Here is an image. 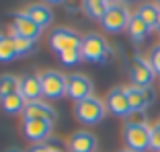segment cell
<instances>
[{
	"mask_svg": "<svg viewBox=\"0 0 160 152\" xmlns=\"http://www.w3.org/2000/svg\"><path fill=\"white\" fill-rule=\"evenodd\" d=\"M23 117L25 119H45V121H56L58 113L52 105L43 103V101H31V103L25 105V111H23Z\"/></svg>",
	"mask_w": 160,
	"mask_h": 152,
	"instance_id": "obj_14",
	"label": "cell"
},
{
	"mask_svg": "<svg viewBox=\"0 0 160 152\" xmlns=\"http://www.w3.org/2000/svg\"><path fill=\"white\" fill-rule=\"evenodd\" d=\"M105 105H107V109L113 115H117V117H127L129 111H132L127 93H125V89H121V86H117V89H113L111 93H109Z\"/></svg>",
	"mask_w": 160,
	"mask_h": 152,
	"instance_id": "obj_12",
	"label": "cell"
},
{
	"mask_svg": "<svg viewBox=\"0 0 160 152\" xmlns=\"http://www.w3.org/2000/svg\"><path fill=\"white\" fill-rule=\"evenodd\" d=\"M127 33H129L132 41L140 43V41H144V39L148 37V33H150V27H148V25L144 23V21L138 17V14H132L129 25H127Z\"/></svg>",
	"mask_w": 160,
	"mask_h": 152,
	"instance_id": "obj_17",
	"label": "cell"
},
{
	"mask_svg": "<svg viewBox=\"0 0 160 152\" xmlns=\"http://www.w3.org/2000/svg\"><path fill=\"white\" fill-rule=\"evenodd\" d=\"M127 93V99H129V107H132V111H146L148 105L154 103L156 95L154 90L150 89V86H129V89H125Z\"/></svg>",
	"mask_w": 160,
	"mask_h": 152,
	"instance_id": "obj_10",
	"label": "cell"
},
{
	"mask_svg": "<svg viewBox=\"0 0 160 152\" xmlns=\"http://www.w3.org/2000/svg\"><path fill=\"white\" fill-rule=\"evenodd\" d=\"M39 78H41V90H43V97H45V99L58 101V99H62V97H66L68 76H64L58 70H47V72H43V74H39Z\"/></svg>",
	"mask_w": 160,
	"mask_h": 152,
	"instance_id": "obj_4",
	"label": "cell"
},
{
	"mask_svg": "<svg viewBox=\"0 0 160 152\" xmlns=\"http://www.w3.org/2000/svg\"><path fill=\"white\" fill-rule=\"evenodd\" d=\"M105 111H107V105H103V101L97 99V97H88V99H82L76 103L74 107V115L80 124L86 125H94L103 121Z\"/></svg>",
	"mask_w": 160,
	"mask_h": 152,
	"instance_id": "obj_2",
	"label": "cell"
},
{
	"mask_svg": "<svg viewBox=\"0 0 160 152\" xmlns=\"http://www.w3.org/2000/svg\"><path fill=\"white\" fill-rule=\"evenodd\" d=\"M4 152H23V150H21V148H14V146H12V148H6Z\"/></svg>",
	"mask_w": 160,
	"mask_h": 152,
	"instance_id": "obj_31",
	"label": "cell"
},
{
	"mask_svg": "<svg viewBox=\"0 0 160 152\" xmlns=\"http://www.w3.org/2000/svg\"><path fill=\"white\" fill-rule=\"evenodd\" d=\"M125 4H133V2H140V0H123Z\"/></svg>",
	"mask_w": 160,
	"mask_h": 152,
	"instance_id": "obj_32",
	"label": "cell"
},
{
	"mask_svg": "<svg viewBox=\"0 0 160 152\" xmlns=\"http://www.w3.org/2000/svg\"><path fill=\"white\" fill-rule=\"evenodd\" d=\"M150 150L160 152V128L158 125L150 128Z\"/></svg>",
	"mask_w": 160,
	"mask_h": 152,
	"instance_id": "obj_26",
	"label": "cell"
},
{
	"mask_svg": "<svg viewBox=\"0 0 160 152\" xmlns=\"http://www.w3.org/2000/svg\"><path fill=\"white\" fill-rule=\"evenodd\" d=\"M21 95H23V99L27 101V103L39 101V97L43 95L39 74H25L23 78H21Z\"/></svg>",
	"mask_w": 160,
	"mask_h": 152,
	"instance_id": "obj_15",
	"label": "cell"
},
{
	"mask_svg": "<svg viewBox=\"0 0 160 152\" xmlns=\"http://www.w3.org/2000/svg\"><path fill=\"white\" fill-rule=\"evenodd\" d=\"M17 93H21V78H17L12 74L0 76V101L10 95H17Z\"/></svg>",
	"mask_w": 160,
	"mask_h": 152,
	"instance_id": "obj_19",
	"label": "cell"
},
{
	"mask_svg": "<svg viewBox=\"0 0 160 152\" xmlns=\"http://www.w3.org/2000/svg\"><path fill=\"white\" fill-rule=\"evenodd\" d=\"M156 125H158V128H160V119H158V124H156Z\"/></svg>",
	"mask_w": 160,
	"mask_h": 152,
	"instance_id": "obj_36",
	"label": "cell"
},
{
	"mask_svg": "<svg viewBox=\"0 0 160 152\" xmlns=\"http://www.w3.org/2000/svg\"><path fill=\"white\" fill-rule=\"evenodd\" d=\"M129 19H132V14L127 10V6L121 2H115V4H109L107 13L101 19V25L107 33H121L123 29H127Z\"/></svg>",
	"mask_w": 160,
	"mask_h": 152,
	"instance_id": "obj_3",
	"label": "cell"
},
{
	"mask_svg": "<svg viewBox=\"0 0 160 152\" xmlns=\"http://www.w3.org/2000/svg\"><path fill=\"white\" fill-rule=\"evenodd\" d=\"M123 140L127 150L146 152L150 150V128L148 125H127L123 128Z\"/></svg>",
	"mask_w": 160,
	"mask_h": 152,
	"instance_id": "obj_5",
	"label": "cell"
},
{
	"mask_svg": "<svg viewBox=\"0 0 160 152\" xmlns=\"http://www.w3.org/2000/svg\"><path fill=\"white\" fill-rule=\"evenodd\" d=\"M146 111H129V115L125 117L127 125H146Z\"/></svg>",
	"mask_w": 160,
	"mask_h": 152,
	"instance_id": "obj_25",
	"label": "cell"
},
{
	"mask_svg": "<svg viewBox=\"0 0 160 152\" xmlns=\"http://www.w3.org/2000/svg\"><path fill=\"white\" fill-rule=\"evenodd\" d=\"M14 58H19V56H17L12 39L0 35V62H12Z\"/></svg>",
	"mask_w": 160,
	"mask_h": 152,
	"instance_id": "obj_23",
	"label": "cell"
},
{
	"mask_svg": "<svg viewBox=\"0 0 160 152\" xmlns=\"http://www.w3.org/2000/svg\"><path fill=\"white\" fill-rule=\"evenodd\" d=\"M47 148H49V152H66V150H64V144L60 142V138L47 140Z\"/></svg>",
	"mask_w": 160,
	"mask_h": 152,
	"instance_id": "obj_28",
	"label": "cell"
},
{
	"mask_svg": "<svg viewBox=\"0 0 160 152\" xmlns=\"http://www.w3.org/2000/svg\"><path fill=\"white\" fill-rule=\"evenodd\" d=\"M154 68L150 66V62L146 60H142V58H133L132 62H129V78H132L133 86H150L154 82Z\"/></svg>",
	"mask_w": 160,
	"mask_h": 152,
	"instance_id": "obj_8",
	"label": "cell"
},
{
	"mask_svg": "<svg viewBox=\"0 0 160 152\" xmlns=\"http://www.w3.org/2000/svg\"><path fill=\"white\" fill-rule=\"evenodd\" d=\"M150 66L154 68L156 74H160V45H154L150 52Z\"/></svg>",
	"mask_w": 160,
	"mask_h": 152,
	"instance_id": "obj_27",
	"label": "cell"
},
{
	"mask_svg": "<svg viewBox=\"0 0 160 152\" xmlns=\"http://www.w3.org/2000/svg\"><path fill=\"white\" fill-rule=\"evenodd\" d=\"M68 150L70 152H94L97 150V136L86 129H78L68 140Z\"/></svg>",
	"mask_w": 160,
	"mask_h": 152,
	"instance_id": "obj_13",
	"label": "cell"
},
{
	"mask_svg": "<svg viewBox=\"0 0 160 152\" xmlns=\"http://www.w3.org/2000/svg\"><path fill=\"white\" fill-rule=\"evenodd\" d=\"M80 52H82V60L92 62V64H101L111 56V49H109L107 41H105L103 35H99V33H86L84 37H82Z\"/></svg>",
	"mask_w": 160,
	"mask_h": 152,
	"instance_id": "obj_1",
	"label": "cell"
},
{
	"mask_svg": "<svg viewBox=\"0 0 160 152\" xmlns=\"http://www.w3.org/2000/svg\"><path fill=\"white\" fill-rule=\"evenodd\" d=\"M158 2H160V0H158Z\"/></svg>",
	"mask_w": 160,
	"mask_h": 152,
	"instance_id": "obj_37",
	"label": "cell"
},
{
	"mask_svg": "<svg viewBox=\"0 0 160 152\" xmlns=\"http://www.w3.org/2000/svg\"><path fill=\"white\" fill-rule=\"evenodd\" d=\"M10 27L14 29V33L21 35V37H27V39H37L39 35H41L43 29L39 27L35 21H31L25 13H14L12 14V25Z\"/></svg>",
	"mask_w": 160,
	"mask_h": 152,
	"instance_id": "obj_11",
	"label": "cell"
},
{
	"mask_svg": "<svg viewBox=\"0 0 160 152\" xmlns=\"http://www.w3.org/2000/svg\"><path fill=\"white\" fill-rule=\"evenodd\" d=\"M66 97H70L76 103L92 97V82H90V78L84 74H70L66 80Z\"/></svg>",
	"mask_w": 160,
	"mask_h": 152,
	"instance_id": "obj_7",
	"label": "cell"
},
{
	"mask_svg": "<svg viewBox=\"0 0 160 152\" xmlns=\"http://www.w3.org/2000/svg\"><path fill=\"white\" fill-rule=\"evenodd\" d=\"M25 105H27V101L23 99L21 93H17V95H10V97L0 101V109L4 111L6 115H17V113H23L25 111Z\"/></svg>",
	"mask_w": 160,
	"mask_h": 152,
	"instance_id": "obj_18",
	"label": "cell"
},
{
	"mask_svg": "<svg viewBox=\"0 0 160 152\" xmlns=\"http://www.w3.org/2000/svg\"><path fill=\"white\" fill-rule=\"evenodd\" d=\"M49 45H52V49H56L58 53L68 52V49H80L82 37H80L76 31H72V29L58 27V29H53V33L49 35Z\"/></svg>",
	"mask_w": 160,
	"mask_h": 152,
	"instance_id": "obj_6",
	"label": "cell"
},
{
	"mask_svg": "<svg viewBox=\"0 0 160 152\" xmlns=\"http://www.w3.org/2000/svg\"><path fill=\"white\" fill-rule=\"evenodd\" d=\"M138 17H140L144 23L148 25L150 29L158 27V19H160V8L156 4H150V2H146V4H142L140 8H138Z\"/></svg>",
	"mask_w": 160,
	"mask_h": 152,
	"instance_id": "obj_20",
	"label": "cell"
},
{
	"mask_svg": "<svg viewBox=\"0 0 160 152\" xmlns=\"http://www.w3.org/2000/svg\"><path fill=\"white\" fill-rule=\"evenodd\" d=\"M156 29H158V33H160V19H158V27H156Z\"/></svg>",
	"mask_w": 160,
	"mask_h": 152,
	"instance_id": "obj_34",
	"label": "cell"
},
{
	"mask_svg": "<svg viewBox=\"0 0 160 152\" xmlns=\"http://www.w3.org/2000/svg\"><path fill=\"white\" fill-rule=\"evenodd\" d=\"M60 62L64 66H76L78 62H82V52L80 49H68V52L60 53Z\"/></svg>",
	"mask_w": 160,
	"mask_h": 152,
	"instance_id": "obj_24",
	"label": "cell"
},
{
	"mask_svg": "<svg viewBox=\"0 0 160 152\" xmlns=\"http://www.w3.org/2000/svg\"><path fill=\"white\" fill-rule=\"evenodd\" d=\"M8 37L12 39V43H14L17 56H27V53H31V52L35 49V41H33V39H27V37H21V35H17L12 27L8 29Z\"/></svg>",
	"mask_w": 160,
	"mask_h": 152,
	"instance_id": "obj_22",
	"label": "cell"
},
{
	"mask_svg": "<svg viewBox=\"0 0 160 152\" xmlns=\"http://www.w3.org/2000/svg\"><path fill=\"white\" fill-rule=\"evenodd\" d=\"M119 152H133V150H127V148H125V150H119Z\"/></svg>",
	"mask_w": 160,
	"mask_h": 152,
	"instance_id": "obj_35",
	"label": "cell"
},
{
	"mask_svg": "<svg viewBox=\"0 0 160 152\" xmlns=\"http://www.w3.org/2000/svg\"><path fill=\"white\" fill-rule=\"evenodd\" d=\"M29 152H49V148H47V144H33L29 148Z\"/></svg>",
	"mask_w": 160,
	"mask_h": 152,
	"instance_id": "obj_29",
	"label": "cell"
},
{
	"mask_svg": "<svg viewBox=\"0 0 160 152\" xmlns=\"http://www.w3.org/2000/svg\"><path fill=\"white\" fill-rule=\"evenodd\" d=\"M25 14H27L31 21H35V23H37L41 29H45L47 25H52V21H53V13H52V8H49L47 4H41V2H35V4L27 6Z\"/></svg>",
	"mask_w": 160,
	"mask_h": 152,
	"instance_id": "obj_16",
	"label": "cell"
},
{
	"mask_svg": "<svg viewBox=\"0 0 160 152\" xmlns=\"http://www.w3.org/2000/svg\"><path fill=\"white\" fill-rule=\"evenodd\" d=\"M45 2H47V4H64V2H66V0H45Z\"/></svg>",
	"mask_w": 160,
	"mask_h": 152,
	"instance_id": "obj_30",
	"label": "cell"
},
{
	"mask_svg": "<svg viewBox=\"0 0 160 152\" xmlns=\"http://www.w3.org/2000/svg\"><path fill=\"white\" fill-rule=\"evenodd\" d=\"M109 4H115V2H121V0H107Z\"/></svg>",
	"mask_w": 160,
	"mask_h": 152,
	"instance_id": "obj_33",
	"label": "cell"
},
{
	"mask_svg": "<svg viewBox=\"0 0 160 152\" xmlns=\"http://www.w3.org/2000/svg\"><path fill=\"white\" fill-rule=\"evenodd\" d=\"M82 8H84V13L88 14L90 19L101 21L103 14L107 13V8H109V2L107 0H82Z\"/></svg>",
	"mask_w": 160,
	"mask_h": 152,
	"instance_id": "obj_21",
	"label": "cell"
},
{
	"mask_svg": "<svg viewBox=\"0 0 160 152\" xmlns=\"http://www.w3.org/2000/svg\"><path fill=\"white\" fill-rule=\"evenodd\" d=\"M25 138L33 144H45V140L52 136V121L45 119H25L23 121Z\"/></svg>",
	"mask_w": 160,
	"mask_h": 152,
	"instance_id": "obj_9",
	"label": "cell"
}]
</instances>
